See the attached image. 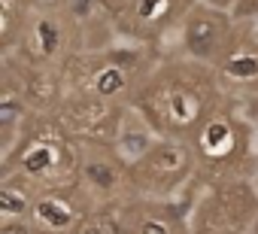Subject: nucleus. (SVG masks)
<instances>
[{"label": "nucleus", "instance_id": "nucleus-1", "mask_svg": "<svg viewBox=\"0 0 258 234\" xmlns=\"http://www.w3.org/2000/svg\"><path fill=\"white\" fill-rule=\"evenodd\" d=\"M222 88L216 67L188 61L158 70L140 88V115L161 137H195L216 109V91Z\"/></svg>", "mask_w": 258, "mask_h": 234}, {"label": "nucleus", "instance_id": "nucleus-2", "mask_svg": "<svg viewBox=\"0 0 258 234\" xmlns=\"http://www.w3.org/2000/svg\"><path fill=\"white\" fill-rule=\"evenodd\" d=\"M195 167H198V155L191 143L176 137H161L158 146L137 167L127 170V180L143 198L173 201V195L191 183Z\"/></svg>", "mask_w": 258, "mask_h": 234}, {"label": "nucleus", "instance_id": "nucleus-3", "mask_svg": "<svg viewBox=\"0 0 258 234\" xmlns=\"http://www.w3.org/2000/svg\"><path fill=\"white\" fill-rule=\"evenodd\" d=\"M258 216V195L252 180H231L210 192L207 201L195 207L191 225L201 234H249Z\"/></svg>", "mask_w": 258, "mask_h": 234}, {"label": "nucleus", "instance_id": "nucleus-4", "mask_svg": "<svg viewBox=\"0 0 258 234\" xmlns=\"http://www.w3.org/2000/svg\"><path fill=\"white\" fill-rule=\"evenodd\" d=\"M176 37H179L182 58L216 67L219 58L228 52V46L234 40V16H228L222 10H213L204 0H198L188 10V16L179 22Z\"/></svg>", "mask_w": 258, "mask_h": 234}, {"label": "nucleus", "instance_id": "nucleus-5", "mask_svg": "<svg viewBox=\"0 0 258 234\" xmlns=\"http://www.w3.org/2000/svg\"><path fill=\"white\" fill-rule=\"evenodd\" d=\"M195 146V155L204 167H228L237 161L240 152H249L255 146V131L246 119L228 112V109H219L213 119L195 134L191 140Z\"/></svg>", "mask_w": 258, "mask_h": 234}, {"label": "nucleus", "instance_id": "nucleus-6", "mask_svg": "<svg viewBox=\"0 0 258 234\" xmlns=\"http://www.w3.org/2000/svg\"><path fill=\"white\" fill-rule=\"evenodd\" d=\"M195 207H176V201H155L143 198L137 204H124L118 213L121 234H195L191 225Z\"/></svg>", "mask_w": 258, "mask_h": 234}, {"label": "nucleus", "instance_id": "nucleus-7", "mask_svg": "<svg viewBox=\"0 0 258 234\" xmlns=\"http://www.w3.org/2000/svg\"><path fill=\"white\" fill-rule=\"evenodd\" d=\"M195 4H188V0H131L121 10L127 13L124 34L134 40H158L167 34V28H179V22L188 16Z\"/></svg>", "mask_w": 258, "mask_h": 234}, {"label": "nucleus", "instance_id": "nucleus-8", "mask_svg": "<svg viewBox=\"0 0 258 234\" xmlns=\"http://www.w3.org/2000/svg\"><path fill=\"white\" fill-rule=\"evenodd\" d=\"M219 82L243 97H258V37H234L216 64Z\"/></svg>", "mask_w": 258, "mask_h": 234}, {"label": "nucleus", "instance_id": "nucleus-9", "mask_svg": "<svg viewBox=\"0 0 258 234\" xmlns=\"http://www.w3.org/2000/svg\"><path fill=\"white\" fill-rule=\"evenodd\" d=\"M40 234H79V228L88 222L85 207H79V201L61 189L52 192H40L28 219Z\"/></svg>", "mask_w": 258, "mask_h": 234}, {"label": "nucleus", "instance_id": "nucleus-10", "mask_svg": "<svg viewBox=\"0 0 258 234\" xmlns=\"http://www.w3.org/2000/svg\"><path fill=\"white\" fill-rule=\"evenodd\" d=\"M127 180L124 164L115 158V152H103V149H91L79 158V186L100 204L121 198Z\"/></svg>", "mask_w": 258, "mask_h": 234}, {"label": "nucleus", "instance_id": "nucleus-11", "mask_svg": "<svg viewBox=\"0 0 258 234\" xmlns=\"http://www.w3.org/2000/svg\"><path fill=\"white\" fill-rule=\"evenodd\" d=\"M158 140H161V134L143 119L140 109H127V112H121L118 131L112 137V152L124 164V170H131L158 146Z\"/></svg>", "mask_w": 258, "mask_h": 234}, {"label": "nucleus", "instance_id": "nucleus-12", "mask_svg": "<svg viewBox=\"0 0 258 234\" xmlns=\"http://www.w3.org/2000/svg\"><path fill=\"white\" fill-rule=\"evenodd\" d=\"M64 167V149L55 137L34 134L28 143H22L19 152V177L31 186H43L46 180H55Z\"/></svg>", "mask_w": 258, "mask_h": 234}, {"label": "nucleus", "instance_id": "nucleus-13", "mask_svg": "<svg viewBox=\"0 0 258 234\" xmlns=\"http://www.w3.org/2000/svg\"><path fill=\"white\" fill-rule=\"evenodd\" d=\"M131 88H134L131 73H127L124 64H118V58H103L91 70V76H88V94L97 97V100H103V103L121 100Z\"/></svg>", "mask_w": 258, "mask_h": 234}, {"label": "nucleus", "instance_id": "nucleus-14", "mask_svg": "<svg viewBox=\"0 0 258 234\" xmlns=\"http://www.w3.org/2000/svg\"><path fill=\"white\" fill-rule=\"evenodd\" d=\"M28 43H31V52L37 61H55L61 55V46H64V28L55 16H34L31 28H28Z\"/></svg>", "mask_w": 258, "mask_h": 234}, {"label": "nucleus", "instance_id": "nucleus-15", "mask_svg": "<svg viewBox=\"0 0 258 234\" xmlns=\"http://www.w3.org/2000/svg\"><path fill=\"white\" fill-rule=\"evenodd\" d=\"M34 201H37V195H31L28 186H22L13 177H4V186H0V216H4V225L31 219Z\"/></svg>", "mask_w": 258, "mask_h": 234}, {"label": "nucleus", "instance_id": "nucleus-16", "mask_svg": "<svg viewBox=\"0 0 258 234\" xmlns=\"http://www.w3.org/2000/svg\"><path fill=\"white\" fill-rule=\"evenodd\" d=\"M103 7V0H67V10H70V19L76 25H85L97 16V10Z\"/></svg>", "mask_w": 258, "mask_h": 234}, {"label": "nucleus", "instance_id": "nucleus-17", "mask_svg": "<svg viewBox=\"0 0 258 234\" xmlns=\"http://www.w3.org/2000/svg\"><path fill=\"white\" fill-rule=\"evenodd\" d=\"M79 234H121V228H118V219L112 216H88Z\"/></svg>", "mask_w": 258, "mask_h": 234}, {"label": "nucleus", "instance_id": "nucleus-18", "mask_svg": "<svg viewBox=\"0 0 258 234\" xmlns=\"http://www.w3.org/2000/svg\"><path fill=\"white\" fill-rule=\"evenodd\" d=\"M204 4H207V7H213V10H222V13L234 16V10H237L240 0H204Z\"/></svg>", "mask_w": 258, "mask_h": 234}, {"label": "nucleus", "instance_id": "nucleus-19", "mask_svg": "<svg viewBox=\"0 0 258 234\" xmlns=\"http://www.w3.org/2000/svg\"><path fill=\"white\" fill-rule=\"evenodd\" d=\"M0 234H37V228H34L31 222H28V225H22V228H19L16 222H7V225H4V231H0Z\"/></svg>", "mask_w": 258, "mask_h": 234}, {"label": "nucleus", "instance_id": "nucleus-20", "mask_svg": "<svg viewBox=\"0 0 258 234\" xmlns=\"http://www.w3.org/2000/svg\"><path fill=\"white\" fill-rule=\"evenodd\" d=\"M127 4H131V0H103V7H109V10H118V7L124 10Z\"/></svg>", "mask_w": 258, "mask_h": 234}, {"label": "nucleus", "instance_id": "nucleus-21", "mask_svg": "<svg viewBox=\"0 0 258 234\" xmlns=\"http://www.w3.org/2000/svg\"><path fill=\"white\" fill-rule=\"evenodd\" d=\"M40 7H55V4H61V0H37Z\"/></svg>", "mask_w": 258, "mask_h": 234}, {"label": "nucleus", "instance_id": "nucleus-22", "mask_svg": "<svg viewBox=\"0 0 258 234\" xmlns=\"http://www.w3.org/2000/svg\"><path fill=\"white\" fill-rule=\"evenodd\" d=\"M249 234H258V216H255V222H252V228H249Z\"/></svg>", "mask_w": 258, "mask_h": 234}]
</instances>
